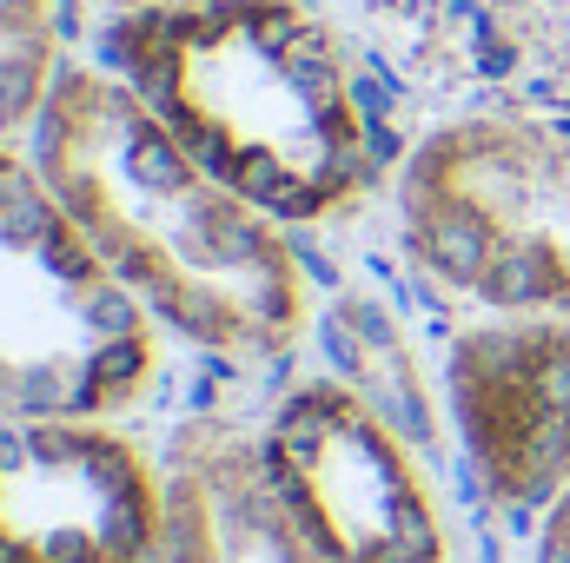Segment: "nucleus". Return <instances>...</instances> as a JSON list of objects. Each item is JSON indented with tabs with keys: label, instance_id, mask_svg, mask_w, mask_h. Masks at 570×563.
Segmentation results:
<instances>
[{
	"label": "nucleus",
	"instance_id": "f257e3e1",
	"mask_svg": "<svg viewBox=\"0 0 570 563\" xmlns=\"http://www.w3.org/2000/svg\"><path fill=\"white\" fill-rule=\"evenodd\" d=\"M27 134L80 239L159 332L219 358L298 345L312 298L285 226L206 172L114 67L67 60Z\"/></svg>",
	"mask_w": 570,
	"mask_h": 563
},
{
	"label": "nucleus",
	"instance_id": "f03ea898",
	"mask_svg": "<svg viewBox=\"0 0 570 563\" xmlns=\"http://www.w3.org/2000/svg\"><path fill=\"white\" fill-rule=\"evenodd\" d=\"M146 113L279 226L352 219L379 192V134L345 20L312 0H153L100 33Z\"/></svg>",
	"mask_w": 570,
	"mask_h": 563
},
{
	"label": "nucleus",
	"instance_id": "7ed1b4c3",
	"mask_svg": "<svg viewBox=\"0 0 570 563\" xmlns=\"http://www.w3.org/2000/svg\"><path fill=\"white\" fill-rule=\"evenodd\" d=\"M399 239L484 312L570 318V113H451L399 166Z\"/></svg>",
	"mask_w": 570,
	"mask_h": 563
},
{
	"label": "nucleus",
	"instance_id": "20e7f679",
	"mask_svg": "<svg viewBox=\"0 0 570 563\" xmlns=\"http://www.w3.org/2000/svg\"><path fill=\"white\" fill-rule=\"evenodd\" d=\"M159 378V325L0 140V418H114Z\"/></svg>",
	"mask_w": 570,
	"mask_h": 563
},
{
	"label": "nucleus",
	"instance_id": "39448f33",
	"mask_svg": "<svg viewBox=\"0 0 570 563\" xmlns=\"http://www.w3.org/2000/svg\"><path fill=\"white\" fill-rule=\"evenodd\" d=\"M266 491L318 563H451L419 451L345 378H305L253 437Z\"/></svg>",
	"mask_w": 570,
	"mask_h": 563
},
{
	"label": "nucleus",
	"instance_id": "423d86ee",
	"mask_svg": "<svg viewBox=\"0 0 570 563\" xmlns=\"http://www.w3.org/2000/svg\"><path fill=\"white\" fill-rule=\"evenodd\" d=\"M0 563H166V471L107 418H0Z\"/></svg>",
	"mask_w": 570,
	"mask_h": 563
},
{
	"label": "nucleus",
	"instance_id": "0eeeda50",
	"mask_svg": "<svg viewBox=\"0 0 570 563\" xmlns=\"http://www.w3.org/2000/svg\"><path fill=\"white\" fill-rule=\"evenodd\" d=\"M385 80L451 113H570V0H332Z\"/></svg>",
	"mask_w": 570,
	"mask_h": 563
},
{
	"label": "nucleus",
	"instance_id": "6e6552de",
	"mask_svg": "<svg viewBox=\"0 0 570 563\" xmlns=\"http://www.w3.org/2000/svg\"><path fill=\"white\" fill-rule=\"evenodd\" d=\"M444 398L478 484L504 504L570 491V318L491 312L444 352Z\"/></svg>",
	"mask_w": 570,
	"mask_h": 563
},
{
	"label": "nucleus",
	"instance_id": "1a4fd4ad",
	"mask_svg": "<svg viewBox=\"0 0 570 563\" xmlns=\"http://www.w3.org/2000/svg\"><path fill=\"white\" fill-rule=\"evenodd\" d=\"M166 563H318L266 491L253 431L193 418L166 444Z\"/></svg>",
	"mask_w": 570,
	"mask_h": 563
},
{
	"label": "nucleus",
	"instance_id": "9d476101",
	"mask_svg": "<svg viewBox=\"0 0 570 563\" xmlns=\"http://www.w3.org/2000/svg\"><path fill=\"white\" fill-rule=\"evenodd\" d=\"M325 358L338 365V378L392 424L412 451H438V444H444L438 385L425 378L419 352L405 345V332L385 318L379 298L345 292V298L325 312Z\"/></svg>",
	"mask_w": 570,
	"mask_h": 563
},
{
	"label": "nucleus",
	"instance_id": "9b49d317",
	"mask_svg": "<svg viewBox=\"0 0 570 563\" xmlns=\"http://www.w3.org/2000/svg\"><path fill=\"white\" fill-rule=\"evenodd\" d=\"M67 0H0V140L33 127L67 67Z\"/></svg>",
	"mask_w": 570,
	"mask_h": 563
},
{
	"label": "nucleus",
	"instance_id": "f8f14e48",
	"mask_svg": "<svg viewBox=\"0 0 570 563\" xmlns=\"http://www.w3.org/2000/svg\"><path fill=\"white\" fill-rule=\"evenodd\" d=\"M538 563H570V491L558 497L551 524H544V544H538Z\"/></svg>",
	"mask_w": 570,
	"mask_h": 563
},
{
	"label": "nucleus",
	"instance_id": "ddd939ff",
	"mask_svg": "<svg viewBox=\"0 0 570 563\" xmlns=\"http://www.w3.org/2000/svg\"><path fill=\"white\" fill-rule=\"evenodd\" d=\"M107 13H127V7H153V0H100Z\"/></svg>",
	"mask_w": 570,
	"mask_h": 563
}]
</instances>
